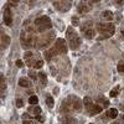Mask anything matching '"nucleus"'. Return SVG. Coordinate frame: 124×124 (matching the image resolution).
<instances>
[{
	"label": "nucleus",
	"instance_id": "1",
	"mask_svg": "<svg viewBox=\"0 0 124 124\" xmlns=\"http://www.w3.org/2000/svg\"><path fill=\"white\" fill-rule=\"evenodd\" d=\"M82 101L76 96H68L66 99L62 101L60 112L62 114H70L73 112H81L82 109Z\"/></svg>",
	"mask_w": 124,
	"mask_h": 124
},
{
	"label": "nucleus",
	"instance_id": "2",
	"mask_svg": "<svg viewBox=\"0 0 124 124\" xmlns=\"http://www.w3.org/2000/svg\"><path fill=\"white\" fill-rule=\"evenodd\" d=\"M36 32L37 31L32 26H29L26 30L21 31V35H20V44H21V47L24 50H29L31 47L36 46V41H37Z\"/></svg>",
	"mask_w": 124,
	"mask_h": 124
},
{
	"label": "nucleus",
	"instance_id": "3",
	"mask_svg": "<svg viewBox=\"0 0 124 124\" xmlns=\"http://www.w3.org/2000/svg\"><path fill=\"white\" fill-rule=\"evenodd\" d=\"M67 51H68L67 42H66L63 39H57L56 42H55V45L51 47V48H48V50L45 51L44 56H45V60H46V61H51V60H52L55 56H57V55H66Z\"/></svg>",
	"mask_w": 124,
	"mask_h": 124
},
{
	"label": "nucleus",
	"instance_id": "4",
	"mask_svg": "<svg viewBox=\"0 0 124 124\" xmlns=\"http://www.w3.org/2000/svg\"><path fill=\"white\" fill-rule=\"evenodd\" d=\"M66 40H67V45L71 50H77L81 45H82V40L79 37V35L75 31V29L70 26L66 31Z\"/></svg>",
	"mask_w": 124,
	"mask_h": 124
},
{
	"label": "nucleus",
	"instance_id": "5",
	"mask_svg": "<svg viewBox=\"0 0 124 124\" xmlns=\"http://www.w3.org/2000/svg\"><path fill=\"white\" fill-rule=\"evenodd\" d=\"M55 35H56V32L54 30H51V31H48V32H45L42 35H40L37 37V41H36V47L39 50H42V48L48 47L51 44L54 42Z\"/></svg>",
	"mask_w": 124,
	"mask_h": 124
},
{
	"label": "nucleus",
	"instance_id": "6",
	"mask_svg": "<svg viewBox=\"0 0 124 124\" xmlns=\"http://www.w3.org/2000/svg\"><path fill=\"white\" fill-rule=\"evenodd\" d=\"M96 30L102 35L101 39H109L114 35L116 32V26L114 24L112 23H107V24H103V23H98L96 26Z\"/></svg>",
	"mask_w": 124,
	"mask_h": 124
},
{
	"label": "nucleus",
	"instance_id": "7",
	"mask_svg": "<svg viewBox=\"0 0 124 124\" xmlns=\"http://www.w3.org/2000/svg\"><path fill=\"white\" fill-rule=\"evenodd\" d=\"M34 26L36 29L37 32H46L47 30H50L51 27H52V23H51V20L48 16H40L37 17L35 21H34Z\"/></svg>",
	"mask_w": 124,
	"mask_h": 124
},
{
	"label": "nucleus",
	"instance_id": "8",
	"mask_svg": "<svg viewBox=\"0 0 124 124\" xmlns=\"http://www.w3.org/2000/svg\"><path fill=\"white\" fill-rule=\"evenodd\" d=\"M79 27H81V31H82V34H83V36L87 40H92L93 37H94L96 30H94V27H93V23L91 21V20H87V21L82 23L79 25Z\"/></svg>",
	"mask_w": 124,
	"mask_h": 124
},
{
	"label": "nucleus",
	"instance_id": "9",
	"mask_svg": "<svg viewBox=\"0 0 124 124\" xmlns=\"http://www.w3.org/2000/svg\"><path fill=\"white\" fill-rule=\"evenodd\" d=\"M83 104H85L86 109L88 110L89 116H97V114H99V113L103 110V107H101V106H98V104H94L89 97H85Z\"/></svg>",
	"mask_w": 124,
	"mask_h": 124
},
{
	"label": "nucleus",
	"instance_id": "10",
	"mask_svg": "<svg viewBox=\"0 0 124 124\" xmlns=\"http://www.w3.org/2000/svg\"><path fill=\"white\" fill-rule=\"evenodd\" d=\"M52 5L56 10H58V11L66 13L72 8V1H63V0H61V1H54Z\"/></svg>",
	"mask_w": 124,
	"mask_h": 124
},
{
	"label": "nucleus",
	"instance_id": "11",
	"mask_svg": "<svg viewBox=\"0 0 124 124\" xmlns=\"http://www.w3.org/2000/svg\"><path fill=\"white\" fill-rule=\"evenodd\" d=\"M92 4L94 1H81L77 5V13L78 14H87L92 10Z\"/></svg>",
	"mask_w": 124,
	"mask_h": 124
},
{
	"label": "nucleus",
	"instance_id": "12",
	"mask_svg": "<svg viewBox=\"0 0 124 124\" xmlns=\"http://www.w3.org/2000/svg\"><path fill=\"white\" fill-rule=\"evenodd\" d=\"M4 23L6 26H13V13L9 6L4 9Z\"/></svg>",
	"mask_w": 124,
	"mask_h": 124
},
{
	"label": "nucleus",
	"instance_id": "13",
	"mask_svg": "<svg viewBox=\"0 0 124 124\" xmlns=\"http://www.w3.org/2000/svg\"><path fill=\"white\" fill-rule=\"evenodd\" d=\"M9 45H10V37H9V35H6L1 30V50L8 48Z\"/></svg>",
	"mask_w": 124,
	"mask_h": 124
},
{
	"label": "nucleus",
	"instance_id": "14",
	"mask_svg": "<svg viewBox=\"0 0 124 124\" xmlns=\"http://www.w3.org/2000/svg\"><path fill=\"white\" fill-rule=\"evenodd\" d=\"M102 19L103 20H108V21H112L113 19H114V14H113L112 11H109V10H106V11H103L101 14Z\"/></svg>",
	"mask_w": 124,
	"mask_h": 124
},
{
	"label": "nucleus",
	"instance_id": "15",
	"mask_svg": "<svg viewBox=\"0 0 124 124\" xmlns=\"http://www.w3.org/2000/svg\"><path fill=\"white\" fill-rule=\"evenodd\" d=\"M107 117L108 118H110V119H114V118H117L118 117V109H116V108H110V109H108L107 110Z\"/></svg>",
	"mask_w": 124,
	"mask_h": 124
},
{
	"label": "nucleus",
	"instance_id": "16",
	"mask_svg": "<svg viewBox=\"0 0 124 124\" xmlns=\"http://www.w3.org/2000/svg\"><path fill=\"white\" fill-rule=\"evenodd\" d=\"M29 112L32 113L34 117L41 116V108H40L39 106H32V107H30V108H29Z\"/></svg>",
	"mask_w": 124,
	"mask_h": 124
},
{
	"label": "nucleus",
	"instance_id": "17",
	"mask_svg": "<svg viewBox=\"0 0 124 124\" xmlns=\"http://www.w3.org/2000/svg\"><path fill=\"white\" fill-rule=\"evenodd\" d=\"M19 86L20 87H24V88H29V87H31V83H30V81L27 79V78H20L19 79Z\"/></svg>",
	"mask_w": 124,
	"mask_h": 124
},
{
	"label": "nucleus",
	"instance_id": "18",
	"mask_svg": "<svg viewBox=\"0 0 124 124\" xmlns=\"http://www.w3.org/2000/svg\"><path fill=\"white\" fill-rule=\"evenodd\" d=\"M62 124H77V119L73 118V117H70V116H66L65 119L62 120Z\"/></svg>",
	"mask_w": 124,
	"mask_h": 124
},
{
	"label": "nucleus",
	"instance_id": "19",
	"mask_svg": "<svg viewBox=\"0 0 124 124\" xmlns=\"http://www.w3.org/2000/svg\"><path fill=\"white\" fill-rule=\"evenodd\" d=\"M46 104H47V107L51 109V108H54V104H55V102H54V98H52V96L51 94H46Z\"/></svg>",
	"mask_w": 124,
	"mask_h": 124
},
{
	"label": "nucleus",
	"instance_id": "20",
	"mask_svg": "<svg viewBox=\"0 0 124 124\" xmlns=\"http://www.w3.org/2000/svg\"><path fill=\"white\" fill-rule=\"evenodd\" d=\"M97 103H101V104L104 107V108H107V107H109V101L107 99V98H104V97H98V99H97Z\"/></svg>",
	"mask_w": 124,
	"mask_h": 124
},
{
	"label": "nucleus",
	"instance_id": "21",
	"mask_svg": "<svg viewBox=\"0 0 124 124\" xmlns=\"http://www.w3.org/2000/svg\"><path fill=\"white\" fill-rule=\"evenodd\" d=\"M39 78L41 81V85L46 86V83H47V75L45 73V72H40V73H39Z\"/></svg>",
	"mask_w": 124,
	"mask_h": 124
},
{
	"label": "nucleus",
	"instance_id": "22",
	"mask_svg": "<svg viewBox=\"0 0 124 124\" xmlns=\"http://www.w3.org/2000/svg\"><path fill=\"white\" fill-rule=\"evenodd\" d=\"M119 91H120V87H119V86H117L114 89H112V91H110V93H109V97H110V98H116V97H118V94H119Z\"/></svg>",
	"mask_w": 124,
	"mask_h": 124
},
{
	"label": "nucleus",
	"instance_id": "23",
	"mask_svg": "<svg viewBox=\"0 0 124 124\" xmlns=\"http://www.w3.org/2000/svg\"><path fill=\"white\" fill-rule=\"evenodd\" d=\"M36 60H35V56L32 57V58H29V60H25V65L26 66H29V67H34L35 65H36Z\"/></svg>",
	"mask_w": 124,
	"mask_h": 124
},
{
	"label": "nucleus",
	"instance_id": "24",
	"mask_svg": "<svg viewBox=\"0 0 124 124\" xmlns=\"http://www.w3.org/2000/svg\"><path fill=\"white\" fill-rule=\"evenodd\" d=\"M0 79H1V94L4 97V92L6 89V82H5V77H4L3 73H1V76H0Z\"/></svg>",
	"mask_w": 124,
	"mask_h": 124
},
{
	"label": "nucleus",
	"instance_id": "25",
	"mask_svg": "<svg viewBox=\"0 0 124 124\" xmlns=\"http://www.w3.org/2000/svg\"><path fill=\"white\" fill-rule=\"evenodd\" d=\"M29 103H30V104H32V106H36L37 103H39V98H37V96L32 94V96L29 98Z\"/></svg>",
	"mask_w": 124,
	"mask_h": 124
},
{
	"label": "nucleus",
	"instance_id": "26",
	"mask_svg": "<svg viewBox=\"0 0 124 124\" xmlns=\"http://www.w3.org/2000/svg\"><path fill=\"white\" fill-rule=\"evenodd\" d=\"M29 77H30V78H32V79H35V81H36V79L39 78V75L36 73V72H35V71H32V70H30V71H29Z\"/></svg>",
	"mask_w": 124,
	"mask_h": 124
},
{
	"label": "nucleus",
	"instance_id": "27",
	"mask_svg": "<svg viewBox=\"0 0 124 124\" xmlns=\"http://www.w3.org/2000/svg\"><path fill=\"white\" fill-rule=\"evenodd\" d=\"M117 68H118V72H120V73H124V61H119V62H118Z\"/></svg>",
	"mask_w": 124,
	"mask_h": 124
},
{
	"label": "nucleus",
	"instance_id": "28",
	"mask_svg": "<svg viewBox=\"0 0 124 124\" xmlns=\"http://www.w3.org/2000/svg\"><path fill=\"white\" fill-rule=\"evenodd\" d=\"M42 66H44V61L42 60H37L36 65L34 67H35V70H40V68H42Z\"/></svg>",
	"mask_w": 124,
	"mask_h": 124
},
{
	"label": "nucleus",
	"instance_id": "29",
	"mask_svg": "<svg viewBox=\"0 0 124 124\" xmlns=\"http://www.w3.org/2000/svg\"><path fill=\"white\" fill-rule=\"evenodd\" d=\"M72 25H73V26H79V25H81V24H79V19H78L77 16L72 17Z\"/></svg>",
	"mask_w": 124,
	"mask_h": 124
},
{
	"label": "nucleus",
	"instance_id": "30",
	"mask_svg": "<svg viewBox=\"0 0 124 124\" xmlns=\"http://www.w3.org/2000/svg\"><path fill=\"white\" fill-rule=\"evenodd\" d=\"M35 55L31 52V51H27V52H25V55H24V57H25V60H29V58H32Z\"/></svg>",
	"mask_w": 124,
	"mask_h": 124
},
{
	"label": "nucleus",
	"instance_id": "31",
	"mask_svg": "<svg viewBox=\"0 0 124 124\" xmlns=\"http://www.w3.org/2000/svg\"><path fill=\"white\" fill-rule=\"evenodd\" d=\"M23 106H24V101L19 98V99L16 101V107H17V108H21Z\"/></svg>",
	"mask_w": 124,
	"mask_h": 124
},
{
	"label": "nucleus",
	"instance_id": "32",
	"mask_svg": "<svg viewBox=\"0 0 124 124\" xmlns=\"http://www.w3.org/2000/svg\"><path fill=\"white\" fill-rule=\"evenodd\" d=\"M35 119H36L37 122H40V123H44V122H45V118H44L42 116H37V117H35Z\"/></svg>",
	"mask_w": 124,
	"mask_h": 124
},
{
	"label": "nucleus",
	"instance_id": "33",
	"mask_svg": "<svg viewBox=\"0 0 124 124\" xmlns=\"http://www.w3.org/2000/svg\"><path fill=\"white\" fill-rule=\"evenodd\" d=\"M16 66H17L19 68H21V67L24 66V62H23L21 60H17V61H16Z\"/></svg>",
	"mask_w": 124,
	"mask_h": 124
},
{
	"label": "nucleus",
	"instance_id": "34",
	"mask_svg": "<svg viewBox=\"0 0 124 124\" xmlns=\"http://www.w3.org/2000/svg\"><path fill=\"white\" fill-rule=\"evenodd\" d=\"M50 70H51V72H52V76L55 77V76H56V73H57V71H56V68H55L54 66H50Z\"/></svg>",
	"mask_w": 124,
	"mask_h": 124
},
{
	"label": "nucleus",
	"instance_id": "35",
	"mask_svg": "<svg viewBox=\"0 0 124 124\" xmlns=\"http://www.w3.org/2000/svg\"><path fill=\"white\" fill-rule=\"evenodd\" d=\"M17 1H9L8 3V5H10V6H13V8H15V6H17Z\"/></svg>",
	"mask_w": 124,
	"mask_h": 124
},
{
	"label": "nucleus",
	"instance_id": "36",
	"mask_svg": "<svg viewBox=\"0 0 124 124\" xmlns=\"http://www.w3.org/2000/svg\"><path fill=\"white\" fill-rule=\"evenodd\" d=\"M23 124H36L35 122H32V120H24V123Z\"/></svg>",
	"mask_w": 124,
	"mask_h": 124
},
{
	"label": "nucleus",
	"instance_id": "37",
	"mask_svg": "<svg viewBox=\"0 0 124 124\" xmlns=\"http://www.w3.org/2000/svg\"><path fill=\"white\" fill-rule=\"evenodd\" d=\"M58 92H60V89H58V87H56V88H54V93H55V96H57V94H58Z\"/></svg>",
	"mask_w": 124,
	"mask_h": 124
},
{
	"label": "nucleus",
	"instance_id": "38",
	"mask_svg": "<svg viewBox=\"0 0 124 124\" xmlns=\"http://www.w3.org/2000/svg\"><path fill=\"white\" fill-rule=\"evenodd\" d=\"M120 109L124 110V103H122V104H120Z\"/></svg>",
	"mask_w": 124,
	"mask_h": 124
},
{
	"label": "nucleus",
	"instance_id": "39",
	"mask_svg": "<svg viewBox=\"0 0 124 124\" xmlns=\"http://www.w3.org/2000/svg\"><path fill=\"white\" fill-rule=\"evenodd\" d=\"M122 37L124 39V30H122Z\"/></svg>",
	"mask_w": 124,
	"mask_h": 124
},
{
	"label": "nucleus",
	"instance_id": "40",
	"mask_svg": "<svg viewBox=\"0 0 124 124\" xmlns=\"http://www.w3.org/2000/svg\"><path fill=\"white\" fill-rule=\"evenodd\" d=\"M110 124H120V123H118V122H113V123H110Z\"/></svg>",
	"mask_w": 124,
	"mask_h": 124
},
{
	"label": "nucleus",
	"instance_id": "41",
	"mask_svg": "<svg viewBox=\"0 0 124 124\" xmlns=\"http://www.w3.org/2000/svg\"><path fill=\"white\" fill-rule=\"evenodd\" d=\"M123 122H124V116H123Z\"/></svg>",
	"mask_w": 124,
	"mask_h": 124
},
{
	"label": "nucleus",
	"instance_id": "42",
	"mask_svg": "<svg viewBox=\"0 0 124 124\" xmlns=\"http://www.w3.org/2000/svg\"><path fill=\"white\" fill-rule=\"evenodd\" d=\"M89 124H93V123H89Z\"/></svg>",
	"mask_w": 124,
	"mask_h": 124
}]
</instances>
